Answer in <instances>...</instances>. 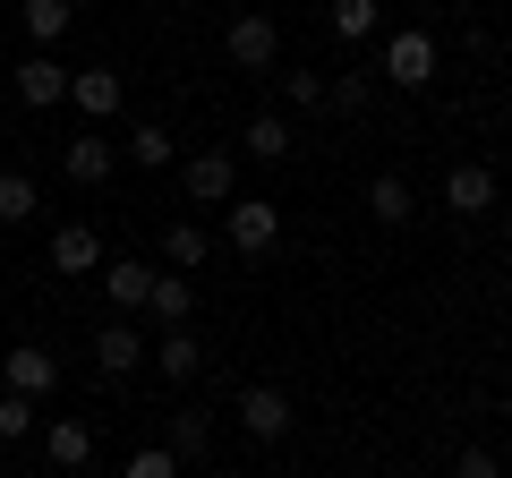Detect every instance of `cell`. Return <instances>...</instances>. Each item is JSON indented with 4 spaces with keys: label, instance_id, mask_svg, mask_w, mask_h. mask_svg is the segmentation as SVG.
<instances>
[{
    "label": "cell",
    "instance_id": "ac0fdd59",
    "mask_svg": "<svg viewBox=\"0 0 512 478\" xmlns=\"http://www.w3.org/2000/svg\"><path fill=\"white\" fill-rule=\"evenodd\" d=\"M9 9L26 18V35H35V43H60V35H69V18H77L69 0H9Z\"/></svg>",
    "mask_w": 512,
    "mask_h": 478
},
{
    "label": "cell",
    "instance_id": "83f0119b",
    "mask_svg": "<svg viewBox=\"0 0 512 478\" xmlns=\"http://www.w3.org/2000/svg\"><path fill=\"white\" fill-rule=\"evenodd\" d=\"M282 77H291V103H299V111L325 103V77H316V69H282Z\"/></svg>",
    "mask_w": 512,
    "mask_h": 478
},
{
    "label": "cell",
    "instance_id": "5bb4252c",
    "mask_svg": "<svg viewBox=\"0 0 512 478\" xmlns=\"http://www.w3.org/2000/svg\"><path fill=\"white\" fill-rule=\"evenodd\" d=\"M43 453H52L60 470H86V461H94V427L86 419H52V427H43Z\"/></svg>",
    "mask_w": 512,
    "mask_h": 478
},
{
    "label": "cell",
    "instance_id": "2e32d148",
    "mask_svg": "<svg viewBox=\"0 0 512 478\" xmlns=\"http://www.w3.org/2000/svg\"><path fill=\"white\" fill-rule=\"evenodd\" d=\"M146 308H154V325H188V316H197V291H188V274H154Z\"/></svg>",
    "mask_w": 512,
    "mask_h": 478
},
{
    "label": "cell",
    "instance_id": "5b68a950",
    "mask_svg": "<svg viewBox=\"0 0 512 478\" xmlns=\"http://www.w3.org/2000/svg\"><path fill=\"white\" fill-rule=\"evenodd\" d=\"M222 52H231V69H274V60H282V35H274V18H231Z\"/></svg>",
    "mask_w": 512,
    "mask_h": 478
},
{
    "label": "cell",
    "instance_id": "30bf717a",
    "mask_svg": "<svg viewBox=\"0 0 512 478\" xmlns=\"http://www.w3.org/2000/svg\"><path fill=\"white\" fill-rule=\"evenodd\" d=\"M52 274H103V239H94V222L52 231Z\"/></svg>",
    "mask_w": 512,
    "mask_h": 478
},
{
    "label": "cell",
    "instance_id": "f1b7e54d",
    "mask_svg": "<svg viewBox=\"0 0 512 478\" xmlns=\"http://www.w3.org/2000/svg\"><path fill=\"white\" fill-rule=\"evenodd\" d=\"M453 478H504V470H495V453H487V444H470V453L453 461Z\"/></svg>",
    "mask_w": 512,
    "mask_h": 478
},
{
    "label": "cell",
    "instance_id": "8fae6325",
    "mask_svg": "<svg viewBox=\"0 0 512 478\" xmlns=\"http://www.w3.org/2000/svg\"><path fill=\"white\" fill-rule=\"evenodd\" d=\"M444 205H453V214H487L495 205V171L487 163H453L444 171Z\"/></svg>",
    "mask_w": 512,
    "mask_h": 478
},
{
    "label": "cell",
    "instance_id": "4dcf8cb0",
    "mask_svg": "<svg viewBox=\"0 0 512 478\" xmlns=\"http://www.w3.org/2000/svg\"><path fill=\"white\" fill-rule=\"evenodd\" d=\"M0 9H9V0H0Z\"/></svg>",
    "mask_w": 512,
    "mask_h": 478
},
{
    "label": "cell",
    "instance_id": "cb8c5ba5",
    "mask_svg": "<svg viewBox=\"0 0 512 478\" xmlns=\"http://www.w3.org/2000/svg\"><path fill=\"white\" fill-rule=\"evenodd\" d=\"M333 35H342V43L376 35V0H333Z\"/></svg>",
    "mask_w": 512,
    "mask_h": 478
},
{
    "label": "cell",
    "instance_id": "7a4b0ae2",
    "mask_svg": "<svg viewBox=\"0 0 512 478\" xmlns=\"http://www.w3.org/2000/svg\"><path fill=\"white\" fill-rule=\"evenodd\" d=\"M180 188H188V205H231V188H239V154H231V146H205V154H188Z\"/></svg>",
    "mask_w": 512,
    "mask_h": 478
},
{
    "label": "cell",
    "instance_id": "8992f818",
    "mask_svg": "<svg viewBox=\"0 0 512 478\" xmlns=\"http://www.w3.org/2000/svg\"><path fill=\"white\" fill-rule=\"evenodd\" d=\"M60 171H69V180L77 188H103L111 180V171H120V146H111V137H69V146H60Z\"/></svg>",
    "mask_w": 512,
    "mask_h": 478
},
{
    "label": "cell",
    "instance_id": "7c38bea8",
    "mask_svg": "<svg viewBox=\"0 0 512 478\" xmlns=\"http://www.w3.org/2000/svg\"><path fill=\"white\" fill-rule=\"evenodd\" d=\"M137 359H146V333L137 325H103L94 333V368L103 376H137Z\"/></svg>",
    "mask_w": 512,
    "mask_h": 478
},
{
    "label": "cell",
    "instance_id": "52a82bcc",
    "mask_svg": "<svg viewBox=\"0 0 512 478\" xmlns=\"http://www.w3.org/2000/svg\"><path fill=\"white\" fill-rule=\"evenodd\" d=\"M69 103L86 111V129H94V120H111V111L128 103V86H120V69H77L69 77Z\"/></svg>",
    "mask_w": 512,
    "mask_h": 478
},
{
    "label": "cell",
    "instance_id": "d4e9b609",
    "mask_svg": "<svg viewBox=\"0 0 512 478\" xmlns=\"http://www.w3.org/2000/svg\"><path fill=\"white\" fill-rule=\"evenodd\" d=\"M120 478H180V453H171V444H146V453H128Z\"/></svg>",
    "mask_w": 512,
    "mask_h": 478
},
{
    "label": "cell",
    "instance_id": "9c48e42d",
    "mask_svg": "<svg viewBox=\"0 0 512 478\" xmlns=\"http://www.w3.org/2000/svg\"><path fill=\"white\" fill-rule=\"evenodd\" d=\"M384 77H393V86H427V77H436V43L427 35H393L384 43Z\"/></svg>",
    "mask_w": 512,
    "mask_h": 478
},
{
    "label": "cell",
    "instance_id": "f546056e",
    "mask_svg": "<svg viewBox=\"0 0 512 478\" xmlns=\"http://www.w3.org/2000/svg\"><path fill=\"white\" fill-rule=\"evenodd\" d=\"M504 52H512V35H504Z\"/></svg>",
    "mask_w": 512,
    "mask_h": 478
},
{
    "label": "cell",
    "instance_id": "4316f807",
    "mask_svg": "<svg viewBox=\"0 0 512 478\" xmlns=\"http://www.w3.org/2000/svg\"><path fill=\"white\" fill-rule=\"evenodd\" d=\"M26 427H35V402L26 393H0V444H18Z\"/></svg>",
    "mask_w": 512,
    "mask_h": 478
},
{
    "label": "cell",
    "instance_id": "d6986e66",
    "mask_svg": "<svg viewBox=\"0 0 512 478\" xmlns=\"http://www.w3.org/2000/svg\"><path fill=\"white\" fill-rule=\"evenodd\" d=\"M120 154H128V163H137V171H163V163H171V154H180V146H171V129H154V120H137Z\"/></svg>",
    "mask_w": 512,
    "mask_h": 478
},
{
    "label": "cell",
    "instance_id": "ffe728a7",
    "mask_svg": "<svg viewBox=\"0 0 512 478\" xmlns=\"http://www.w3.org/2000/svg\"><path fill=\"white\" fill-rule=\"evenodd\" d=\"M103 291H111V308H146L154 265H103Z\"/></svg>",
    "mask_w": 512,
    "mask_h": 478
},
{
    "label": "cell",
    "instance_id": "277c9868",
    "mask_svg": "<svg viewBox=\"0 0 512 478\" xmlns=\"http://www.w3.org/2000/svg\"><path fill=\"white\" fill-rule=\"evenodd\" d=\"M239 427H248L256 444H274V436H291V393L282 385H239Z\"/></svg>",
    "mask_w": 512,
    "mask_h": 478
},
{
    "label": "cell",
    "instance_id": "603a6c76",
    "mask_svg": "<svg viewBox=\"0 0 512 478\" xmlns=\"http://www.w3.org/2000/svg\"><path fill=\"white\" fill-rule=\"evenodd\" d=\"M35 180H26V171H0V222H26V214H35Z\"/></svg>",
    "mask_w": 512,
    "mask_h": 478
},
{
    "label": "cell",
    "instance_id": "9a60e30c",
    "mask_svg": "<svg viewBox=\"0 0 512 478\" xmlns=\"http://www.w3.org/2000/svg\"><path fill=\"white\" fill-rule=\"evenodd\" d=\"M367 214H376V222H410V214H419V197H410L402 171H376V180H367Z\"/></svg>",
    "mask_w": 512,
    "mask_h": 478
},
{
    "label": "cell",
    "instance_id": "4fadbf2b",
    "mask_svg": "<svg viewBox=\"0 0 512 478\" xmlns=\"http://www.w3.org/2000/svg\"><path fill=\"white\" fill-rule=\"evenodd\" d=\"M154 368H163L171 385H188V376L205 368V350H197V333H188V325H163V342H154Z\"/></svg>",
    "mask_w": 512,
    "mask_h": 478
},
{
    "label": "cell",
    "instance_id": "3957f363",
    "mask_svg": "<svg viewBox=\"0 0 512 478\" xmlns=\"http://www.w3.org/2000/svg\"><path fill=\"white\" fill-rule=\"evenodd\" d=\"M0 385L26 393V402H43V393L60 385V359H52L43 342H9V359H0Z\"/></svg>",
    "mask_w": 512,
    "mask_h": 478
},
{
    "label": "cell",
    "instance_id": "ba28073f",
    "mask_svg": "<svg viewBox=\"0 0 512 478\" xmlns=\"http://www.w3.org/2000/svg\"><path fill=\"white\" fill-rule=\"evenodd\" d=\"M18 103H35V111H52V103H69V69H60L52 52H35V60H18Z\"/></svg>",
    "mask_w": 512,
    "mask_h": 478
},
{
    "label": "cell",
    "instance_id": "e0dca14e",
    "mask_svg": "<svg viewBox=\"0 0 512 478\" xmlns=\"http://www.w3.org/2000/svg\"><path fill=\"white\" fill-rule=\"evenodd\" d=\"M239 146H248L256 163H282V154H291V120H282V111H256L248 129H239Z\"/></svg>",
    "mask_w": 512,
    "mask_h": 478
},
{
    "label": "cell",
    "instance_id": "44dd1931",
    "mask_svg": "<svg viewBox=\"0 0 512 478\" xmlns=\"http://www.w3.org/2000/svg\"><path fill=\"white\" fill-rule=\"evenodd\" d=\"M205 444H214V419H205V410H171V453L205 461Z\"/></svg>",
    "mask_w": 512,
    "mask_h": 478
},
{
    "label": "cell",
    "instance_id": "7402d4cb",
    "mask_svg": "<svg viewBox=\"0 0 512 478\" xmlns=\"http://www.w3.org/2000/svg\"><path fill=\"white\" fill-rule=\"evenodd\" d=\"M163 257L188 274V265H205V257H214V239H205L197 222H171V231H163Z\"/></svg>",
    "mask_w": 512,
    "mask_h": 478
},
{
    "label": "cell",
    "instance_id": "484cf974",
    "mask_svg": "<svg viewBox=\"0 0 512 478\" xmlns=\"http://www.w3.org/2000/svg\"><path fill=\"white\" fill-rule=\"evenodd\" d=\"M325 103H333V111H367V103H376V86L350 69V77H333V86H325Z\"/></svg>",
    "mask_w": 512,
    "mask_h": 478
},
{
    "label": "cell",
    "instance_id": "6da1fadb",
    "mask_svg": "<svg viewBox=\"0 0 512 478\" xmlns=\"http://www.w3.org/2000/svg\"><path fill=\"white\" fill-rule=\"evenodd\" d=\"M222 231H231L239 257H274V239H282V205H274V197H231Z\"/></svg>",
    "mask_w": 512,
    "mask_h": 478
}]
</instances>
